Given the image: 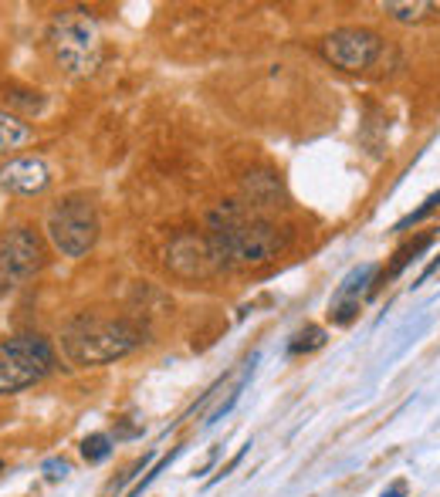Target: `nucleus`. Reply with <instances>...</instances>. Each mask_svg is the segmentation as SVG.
Instances as JSON below:
<instances>
[{"label": "nucleus", "instance_id": "obj_2", "mask_svg": "<svg viewBox=\"0 0 440 497\" xmlns=\"http://www.w3.org/2000/svg\"><path fill=\"white\" fill-rule=\"evenodd\" d=\"M285 244L288 237L268 220H241L227 230H214L207 237V251L217 268H247L278 257Z\"/></svg>", "mask_w": 440, "mask_h": 497}, {"label": "nucleus", "instance_id": "obj_7", "mask_svg": "<svg viewBox=\"0 0 440 497\" xmlns=\"http://www.w3.org/2000/svg\"><path fill=\"white\" fill-rule=\"evenodd\" d=\"M383 54V41L363 27H339L322 38V58L342 71H366Z\"/></svg>", "mask_w": 440, "mask_h": 497}, {"label": "nucleus", "instance_id": "obj_10", "mask_svg": "<svg viewBox=\"0 0 440 497\" xmlns=\"http://www.w3.org/2000/svg\"><path fill=\"white\" fill-rule=\"evenodd\" d=\"M169 268L183 274V278H204L210 271H217L214 257L207 251V241L200 237H180V241L169 244Z\"/></svg>", "mask_w": 440, "mask_h": 497}, {"label": "nucleus", "instance_id": "obj_3", "mask_svg": "<svg viewBox=\"0 0 440 497\" xmlns=\"http://www.w3.org/2000/svg\"><path fill=\"white\" fill-rule=\"evenodd\" d=\"M54 48V61L68 75H91L102 58V38L99 24L85 11H61L54 17V27L48 34Z\"/></svg>", "mask_w": 440, "mask_h": 497}, {"label": "nucleus", "instance_id": "obj_1", "mask_svg": "<svg viewBox=\"0 0 440 497\" xmlns=\"http://www.w3.org/2000/svg\"><path fill=\"white\" fill-rule=\"evenodd\" d=\"M146 342L139 325L126 318H99V315H78L61 331V352L71 366H102L136 352Z\"/></svg>", "mask_w": 440, "mask_h": 497}, {"label": "nucleus", "instance_id": "obj_9", "mask_svg": "<svg viewBox=\"0 0 440 497\" xmlns=\"http://www.w3.org/2000/svg\"><path fill=\"white\" fill-rule=\"evenodd\" d=\"M373 278H376V264H363L339 284V291L332 294V305H329L332 325H352L356 311H359V298L373 291Z\"/></svg>", "mask_w": 440, "mask_h": 497}, {"label": "nucleus", "instance_id": "obj_11", "mask_svg": "<svg viewBox=\"0 0 440 497\" xmlns=\"http://www.w3.org/2000/svg\"><path fill=\"white\" fill-rule=\"evenodd\" d=\"M31 139H34V129L27 126V122L17 112L0 109V156L14 153V149H21V146H27Z\"/></svg>", "mask_w": 440, "mask_h": 497}, {"label": "nucleus", "instance_id": "obj_6", "mask_svg": "<svg viewBox=\"0 0 440 497\" xmlns=\"http://www.w3.org/2000/svg\"><path fill=\"white\" fill-rule=\"evenodd\" d=\"M44 264L41 237L31 227H7L0 234V298L17 291Z\"/></svg>", "mask_w": 440, "mask_h": 497}, {"label": "nucleus", "instance_id": "obj_18", "mask_svg": "<svg viewBox=\"0 0 440 497\" xmlns=\"http://www.w3.org/2000/svg\"><path fill=\"white\" fill-rule=\"evenodd\" d=\"M44 473H48V481H65L68 463L65 460H48V463H44Z\"/></svg>", "mask_w": 440, "mask_h": 497}, {"label": "nucleus", "instance_id": "obj_12", "mask_svg": "<svg viewBox=\"0 0 440 497\" xmlns=\"http://www.w3.org/2000/svg\"><path fill=\"white\" fill-rule=\"evenodd\" d=\"M434 241H437V230H430V234H420V237H414V241H406L400 251L393 254V264H389L386 278H396V274H400V271L406 268L410 261H416V257L424 254L427 247H434Z\"/></svg>", "mask_w": 440, "mask_h": 497}, {"label": "nucleus", "instance_id": "obj_16", "mask_svg": "<svg viewBox=\"0 0 440 497\" xmlns=\"http://www.w3.org/2000/svg\"><path fill=\"white\" fill-rule=\"evenodd\" d=\"M176 453H180V450H169V453H166V457H163V460H159V463H156L153 471H146V477H143V481H139V484H136V487H132V491H129V494H126V497H143V491H146V487H149V484H153V481H156V477H159V473L166 471L169 463H173V457H176Z\"/></svg>", "mask_w": 440, "mask_h": 497}, {"label": "nucleus", "instance_id": "obj_8", "mask_svg": "<svg viewBox=\"0 0 440 497\" xmlns=\"http://www.w3.org/2000/svg\"><path fill=\"white\" fill-rule=\"evenodd\" d=\"M48 183H51V169L38 156H17V159H7L0 166V186L7 193L38 196L48 190Z\"/></svg>", "mask_w": 440, "mask_h": 497}, {"label": "nucleus", "instance_id": "obj_15", "mask_svg": "<svg viewBox=\"0 0 440 497\" xmlns=\"http://www.w3.org/2000/svg\"><path fill=\"white\" fill-rule=\"evenodd\" d=\"M109 453H112V436L109 433H91L81 440V457L89 463H102Z\"/></svg>", "mask_w": 440, "mask_h": 497}, {"label": "nucleus", "instance_id": "obj_13", "mask_svg": "<svg viewBox=\"0 0 440 497\" xmlns=\"http://www.w3.org/2000/svg\"><path fill=\"white\" fill-rule=\"evenodd\" d=\"M383 11L393 14L396 21H424V17L434 11V4H424V0H414V4H400V0H389V4H383Z\"/></svg>", "mask_w": 440, "mask_h": 497}, {"label": "nucleus", "instance_id": "obj_20", "mask_svg": "<svg viewBox=\"0 0 440 497\" xmlns=\"http://www.w3.org/2000/svg\"><path fill=\"white\" fill-rule=\"evenodd\" d=\"M437 268H440V257H437V261H430L427 268H424V274L416 278V284H424V281H427V278H430V274H434V271H437Z\"/></svg>", "mask_w": 440, "mask_h": 497}, {"label": "nucleus", "instance_id": "obj_14", "mask_svg": "<svg viewBox=\"0 0 440 497\" xmlns=\"http://www.w3.org/2000/svg\"><path fill=\"white\" fill-rule=\"evenodd\" d=\"M325 345V331L319 325H305V328L295 335V342L288 345V352L291 356H301V352H315V348H322Z\"/></svg>", "mask_w": 440, "mask_h": 497}, {"label": "nucleus", "instance_id": "obj_19", "mask_svg": "<svg viewBox=\"0 0 440 497\" xmlns=\"http://www.w3.org/2000/svg\"><path fill=\"white\" fill-rule=\"evenodd\" d=\"M383 497H406V484H403V481H396V484L389 487V491H383Z\"/></svg>", "mask_w": 440, "mask_h": 497}, {"label": "nucleus", "instance_id": "obj_5", "mask_svg": "<svg viewBox=\"0 0 440 497\" xmlns=\"http://www.w3.org/2000/svg\"><path fill=\"white\" fill-rule=\"evenodd\" d=\"M44 230L65 257H85L99 241V214L85 196H68L48 210Z\"/></svg>", "mask_w": 440, "mask_h": 497}, {"label": "nucleus", "instance_id": "obj_17", "mask_svg": "<svg viewBox=\"0 0 440 497\" xmlns=\"http://www.w3.org/2000/svg\"><path fill=\"white\" fill-rule=\"evenodd\" d=\"M437 206H440V193H430L427 200H424V206H420V210H414L410 217H403L400 224H396V230H406V227H414V224H420V220L430 217V214H434Z\"/></svg>", "mask_w": 440, "mask_h": 497}, {"label": "nucleus", "instance_id": "obj_4", "mask_svg": "<svg viewBox=\"0 0 440 497\" xmlns=\"http://www.w3.org/2000/svg\"><path fill=\"white\" fill-rule=\"evenodd\" d=\"M54 369V348L41 335H14L0 342V396L21 393Z\"/></svg>", "mask_w": 440, "mask_h": 497}, {"label": "nucleus", "instance_id": "obj_21", "mask_svg": "<svg viewBox=\"0 0 440 497\" xmlns=\"http://www.w3.org/2000/svg\"><path fill=\"white\" fill-rule=\"evenodd\" d=\"M0 473H4V460H0Z\"/></svg>", "mask_w": 440, "mask_h": 497}]
</instances>
